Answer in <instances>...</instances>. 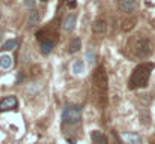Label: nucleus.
<instances>
[{"instance_id":"f257e3e1","label":"nucleus","mask_w":155,"mask_h":144,"mask_svg":"<svg viewBox=\"0 0 155 144\" xmlns=\"http://www.w3.org/2000/svg\"><path fill=\"white\" fill-rule=\"evenodd\" d=\"M154 63H140L134 68L130 78V89H143L148 86L151 74L154 71Z\"/></svg>"},{"instance_id":"f03ea898","label":"nucleus","mask_w":155,"mask_h":144,"mask_svg":"<svg viewBox=\"0 0 155 144\" xmlns=\"http://www.w3.org/2000/svg\"><path fill=\"white\" fill-rule=\"evenodd\" d=\"M81 120V107L80 105H65L62 110V122L75 125Z\"/></svg>"},{"instance_id":"7ed1b4c3","label":"nucleus","mask_w":155,"mask_h":144,"mask_svg":"<svg viewBox=\"0 0 155 144\" xmlns=\"http://www.w3.org/2000/svg\"><path fill=\"white\" fill-rule=\"evenodd\" d=\"M94 84H95V89L98 92L105 95L107 87H108V77H107V72H105L104 66H98L95 69V72H94Z\"/></svg>"},{"instance_id":"20e7f679","label":"nucleus","mask_w":155,"mask_h":144,"mask_svg":"<svg viewBox=\"0 0 155 144\" xmlns=\"http://www.w3.org/2000/svg\"><path fill=\"white\" fill-rule=\"evenodd\" d=\"M134 54L140 59H145L151 54V42L146 38H137L134 42Z\"/></svg>"},{"instance_id":"39448f33","label":"nucleus","mask_w":155,"mask_h":144,"mask_svg":"<svg viewBox=\"0 0 155 144\" xmlns=\"http://www.w3.org/2000/svg\"><path fill=\"white\" fill-rule=\"evenodd\" d=\"M17 104H18V101H17L15 96H6V98H3V99L0 101V111L12 110V108L17 107Z\"/></svg>"},{"instance_id":"423d86ee","label":"nucleus","mask_w":155,"mask_h":144,"mask_svg":"<svg viewBox=\"0 0 155 144\" xmlns=\"http://www.w3.org/2000/svg\"><path fill=\"white\" fill-rule=\"evenodd\" d=\"M117 8H119V11L130 14L136 8V0H117Z\"/></svg>"},{"instance_id":"0eeeda50","label":"nucleus","mask_w":155,"mask_h":144,"mask_svg":"<svg viewBox=\"0 0 155 144\" xmlns=\"http://www.w3.org/2000/svg\"><path fill=\"white\" fill-rule=\"evenodd\" d=\"M122 140L128 144H140L142 143V137L136 132H124L122 134Z\"/></svg>"},{"instance_id":"6e6552de","label":"nucleus","mask_w":155,"mask_h":144,"mask_svg":"<svg viewBox=\"0 0 155 144\" xmlns=\"http://www.w3.org/2000/svg\"><path fill=\"white\" fill-rule=\"evenodd\" d=\"M53 47H54V41L50 39V38H44V39L41 41L39 50H41V53H42L44 56H47V54H50L53 51Z\"/></svg>"},{"instance_id":"1a4fd4ad","label":"nucleus","mask_w":155,"mask_h":144,"mask_svg":"<svg viewBox=\"0 0 155 144\" xmlns=\"http://www.w3.org/2000/svg\"><path fill=\"white\" fill-rule=\"evenodd\" d=\"M75 21H77L75 14H69V15L63 20V24H62L63 30H65V32H71V30L74 29V26H75Z\"/></svg>"},{"instance_id":"9d476101","label":"nucleus","mask_w":155,"mask_h":144,"mask_svg":"<svg viewBox=\"0 0 155 144\" xmlns=\"http://www.w3.org/2000/svg\"><path fill=\"white\" fill-rule=\"evenodd\" d=\"M39 20H41L39 12L35 11V9H32V11L29 12V15H27V26H29V27H35V26H38Z\"/></svg>"},{"instance_id":"9b49d317","label":"nucleus","mask_w":155,"mask_h":144,"mask_svg":"<svg viewBox=\"0 0 155 144\" xmlns=\"http://www.w3.org/2000/svg\"><path fill=\"white\" fill-rule=\"evenodd\" d=\"M91 138H92V143H94V144H108L107 137L104 135L101 131H92Z\"/></svg>"},{"instance_id":"f8f14e48","label":"nucleus","mask_w":155,"mask_h":144,"mask_svg":"<svg viewBox=\"0 0 155 144\" xmlns=\"http://www.w3.org/2000/svg\"><path fill=\"white\" fill-rule=\"evenodd\" d=\"M92 30H94V33H98V35L105 33V30H107V21L105 20H97L94 23V26H92Z\"/></svg>"},{"instance_id":"ddd939ff","label":"nucleus","mask_w":155,"mask_h":144,"mask_svg":"<svg viewBox=\"0 0 155 144\" xmlns=\"http://www.w3.org/2000/svg\"><path fill=\"white\" fill-rule=\"evenodd\" d=\"M134 26H136V17H131V18L122 21V30L124 32H130Z\"/></svg>"},{"instance_id":"4468645a","label":"nucleus","mask_w":155,"mask_h":144,"mask_svg":"<svg viewBox=\"0 0 155 144\" xmlns=\"http://www.w3.org/2000/svg\"><path fill=\"white\" fill-rule=\"evenodd\" d=\"M11 66H12V57L8 56V54L2 56L0 57V68L2 69H9Z\"/></svg>"},{"instance_id":"2eb2a0df","label":"nucleus","mask_w":155,"mask_h":144,"mask_svg":"<svg viewBox=\"0 0 155 144\" xmlns=\"http://www.w3.org/2000/svg\"><path fill=\"white\" fill-rule=\"evenodd\" d=\"M83 69H84V63H83L81 60H75V62L72 63V66H71V71H72V74H75V75L81 74Z\"/></svg>"},{"instance_id":"dca6fc26","label":"nucleus","mask_w":155,"mask_h":144,"mask_svg":"<svg viewBox=\"0 0 155 144\" xmlns=\"http://www.w3.org/2000/svg\"><path fill=\"white\" fill-rule=\"evenodd\" d=\"M81 48V39L80 38H74L69 44V53H77Z\"/></svg>"},{"instance_id":"f3484780","label":"nucleus","mask_w":155,"mask_h":144,"mask_svg":"<svg viewBox=\"0 0 155 144\" xmlns=\"http://www.w3.org/2000/svg\"><path fill=\"white\" fill-rule=\"evenodd\" d=\"M17 45H18V41H17V39H9V41H6V42L2 45V50H3V51H9V50L17 48Z\"/></svg>"},{"instance_id":"a211bd4d","label":"nucleus","mask_w":155,"mask_h":144,"mask_svg":"<svg viewBox=\"0 0 155 144\" xmlns=\"http://www.w3.org/2000/svg\"><path fill=\"white\" fill-rule=\"evenodd\" d=\"M86 60H87V63H95V60H97V57H95V53L92 51V50H87L86 51Z\"/></svg>"},{"instance_id":"6ab92c4d","label":"nucleus","mask_w":155,"mask_h":144,"mask_svg":"<svg viewBox=\"0 0 155 144\" xmlns=\"http://www.w3.org/2000/svg\"><path fill=\"white\" fill-rule=\"evenodd\" d=\"M39 72H41V68H39V66H33V68H32V75H33V77H36Z\"/></svg>"},{"instance_id":"aec40b11","label":"nucleus","mask_w":155,"mask_h":144,"mask_svg":"<svg viewBox=\"0 0 155 144\" xmlns=\"http://www.w3.org/2000/svg\"><path fill=\"white\" fill-rule=\"evenodd\" d=\"M24 5H26L27 8H33V6H35V2H33V0H26Z\"/></svg>"},{"instance_id":"412c9836","label":"nucleus","mask_w":155,"mask_h":144,"mask_svg":"<svg viewBox=\"0 0 155 144\" xmlns=\"http://www.w3.org/2000/svg\"><path fill=\"white\" fill-rule=\"evenodd\" d=\"M75 6H77V2H75V0H74V2H69V8H71V9L75 8Z\"/></svg>"},{"instance_id":"4be33fe9","label":"nucleus","mask_w":155,"mask_h":144,"mask_svg":"<svg viewBox=\"0 0 155 144\" xmlns=\"http://www.w3.org/2000/svg\"><path fill=\"white\" fill-rule=\"evenodd\" d=\"M2 36H3V32L0 30V42H2Z\"/></svg>"},{"instance_id":"5701e85b","label":"nucleus","mask_w":155,"mask_h":144,"mask_svg":"<svg viewBox=\"0 0 155 144\" xmlns=\"http://www.w3.org/2000/svg\"><path fill=\"white\" fill-rule=\"evenodd\" d=\"M0 18H2V12H0Z\"/></svg>"},{"instance_id":"b1692460","label":"nucleus","mask_w":155,"mask_h":144,"mask_svg":"<svg viewBox=\"0 0 155 144\" xmlns=\"http://www.w3.org/2000/svg\"><path fill=\"white\" fill-rule=\"evenodd\" d=\"M41 2H47V0H41Z\"/></svg>"},{"instance_id":"393cba45","label":"nucleus","mask_w":155,"mask_h":144,"mask_svg":"<svg viewBox=\"0 0 155 144\" xmlns=\"http://www.w3.org/2000/svg\"><path fill=\"white\" fill-rule=\"evenodd\" d=\"M14 144H20V143H14Z\"/></svg>"},{"instance_id":"a878e982","label":"nucleus","mask_w":155,"mask_h":144,"mask_svg":"<svg viewBox=\"0 0 155 144\" xmlns=\"http://www.w3.org/2000/svg\"><path fill=\"white\" fill-rule=\"evenodd\" d=\"M152 144H155V141H154V143H152Z\"/></svg>"}]
</instances>
